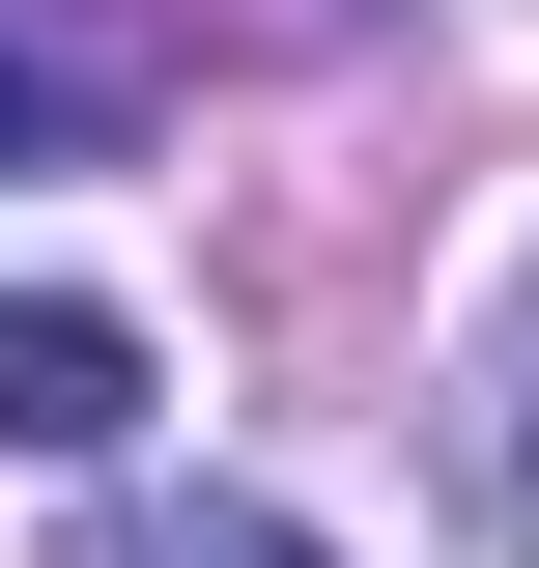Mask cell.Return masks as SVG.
Returning a JSON list of instances; mask_svg holds the SVG:
<instances>
[{"mask_svg": "<svg viewBox=\"0 0 539 568\" xmlns=\"http://www.w3.org/2000/svg\"><path fill=\"white\" fill-rule=\"evenodd\" d=\"M114 426H142V313L0 284V455H114Z\"/></svg>", "mask_w": 539, "mask_h": 568, "instance_id": "obj_1", "label": "cell"}, {"mask_svg": "<svg viewBox=\"0 0 539 568\" xmlns=\"http://www.w3.org/2000/svg\"><path fill=\"white\" fill-rule=\"evenodd\" d=\"M455 484H482V540L539 568V284L482 313V369H455Z\"/></svg>", "mask_w": 539, "mask_h": 568, "instance_id": "obj_2", "label": "cell"}, {"mask_svg": "<svg viewBox=\"0 0 539 568\" xmlns=\"http://www.w3.org/2000/svg\"><path fill=\"white\" fill-rule=\"evenodd\" d=\"M85 568H313V511H256V484H142Z\"/></svg>", "mask_w": 539, "mask_h": 568, "instance_id": "obj_3", "label": "cell"}, {"mask_svg": "<svg viewBox=\"0 0 539 568\" xmlns=\"http://www.w3.org/2000/svg\"><path fill=\"white\" fill-rule=\"evenodd\" d=\"M0 171H114V58H58V29H0Z\"/></svg>", "mask_w": 539, "mask_h": 568, "instance_id": "obj_4", "label": "cell"}]
</instances>
